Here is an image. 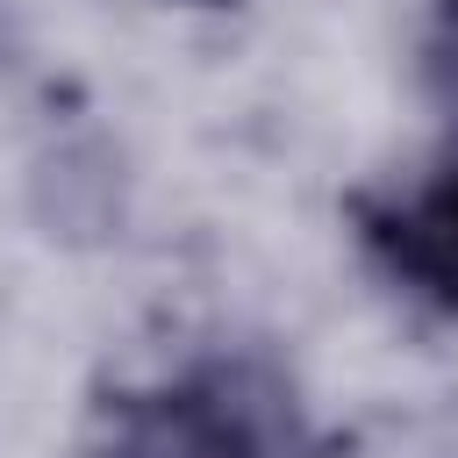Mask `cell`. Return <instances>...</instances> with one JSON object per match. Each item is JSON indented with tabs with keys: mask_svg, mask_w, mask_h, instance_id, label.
Returning a JSON list of instances; mask_svg holds the SVG:
<instances>
[{
	"mask_svg": "<svg viewBox=\"0 0 458 458\" xmlns=\"http://www.w3.org/2000/svg\"><path fill=\"white\" fill-rule=\"evenodd\" d=\"M365 236L372 250L437 308L458 315V172H444L437 186H415L401 200L365 208Z\"/></svg>",
	"mask_w": 458,
	"mask_h": 458,
	"instance_id": "6da1fadb",
	"label": "cell"
},
{
	"mask_svg": "<svg viewBox=\"0 0 458 458\" xmlns=\"http://www.w3.org/2000/svg\"><path fill=\"white\" fill-rule=\"evenodd\" d=\"M429 79H437V100L458 114V7L444 14V29H437V43H429Z\"/></svg>",
	"mask_w": 458,
	"mask_h": 458,
	"instance_id": "7a4b0ae2",
	"label": "cell"
}]
</instances>
